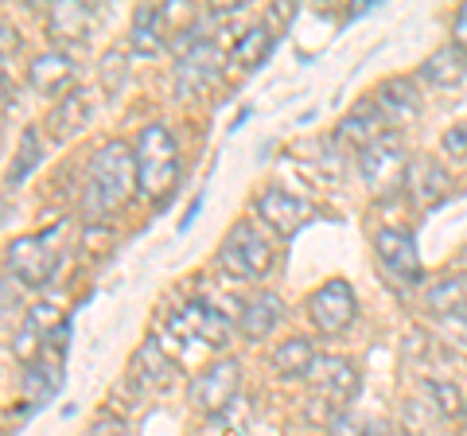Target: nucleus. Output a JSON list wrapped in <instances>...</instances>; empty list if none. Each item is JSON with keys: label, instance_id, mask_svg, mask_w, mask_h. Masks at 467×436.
Masks as SVG:
<instances>
[{"label": "nucleus", "instance_id": "6ab92c4d", "mask_svg": "<svg viewBox=\"0 0 467 436\" xmlns=\"http://www.w3.org/2000/svg\"><path fill=\"white\" fill-rule=\"evenodd\" d=\"M47 24H51V36L63 39V43H78L86 39L94 24V8L90 5H75V0H58V5L47 8Z\"/></svg>", "mask_w": 467, "mask_h": 436}, {"label": "nucleus", "instance_id": "aec40b11", "mask_svg": "<svg viewBox=\"0 0 467 436\" xmlns=\"http://www.w3.org/2000/svg\"><path fill=\"white\" fill-rule=\"evenodd\" d=\"M168 36V12L164 5H140L133 16V51L137 55H160Z\"/></svg>", "mask_w": 467, "mask_h": 436}, {"label": "nucleus", "instance_id": "a211bd4d", "mask_svg": "<svg viewBox=\"0 0 467 436\" xmlns=\"http://www.w3.org/2000/svg\"><path fill=\"white\" fill-rule=\"evenodd\" d=\"M420 78L441 86V90H451V86H460L467 78V55L456 43H444V47H436L429 59L420 63Z\"/></svg>", "mask_w": 467, "mask_h": 436}, {"label": "nucleus", "instance_id": "5701e85b", "mask_svg": "<svg viewBox=\"0 0 467 436\" xmlns=\"http://www.w3.org/2000/svg\"><path fill=\"white\" fill-rule=\"evenodd\" d=\"M312 362H316V347L304 336H292L281 347H273V370L285 378H304L312 370Z\"/></svg>", "mask_w": 467, "mask_h": 436}, {"label": "nucleus", "instance_id": "6e6552de", "mask_svg": "<svg viewBox=\"0 0 467 436\" xmlns=\"http://www.w3.org/2000/svg\"><path fill=\"white\" fill-rule=\"evenodd\" d=\"M374 254L382 261V269L389 273L398 288H417L425 281V265H420V254H417V242L409 230H378L374 234Z\"/></svg>", "mask_w": 467, "mask_h": 436}, {"label": "nucleus", "instance_id": "9d476101", "mask_svg": "<svg viewBox=\"0 0 467 436\" xmlns=\"http://www.w3.org/2000/svg\"><path fill=\"white\" fill-rule=\"evenodd\" d=\"M171 331L180 339H192V343H202V347H226L230 339V316L218 312L211 300H192L183 312L171 316Z\"/></svg>", "mask_w": 467, "mask_h": 436}, {"label": "nucleus", "instance_id": "72a5a7b5", "mask_svg": "<svg viewBox=\"0 0 467 436\" xmlns=\"http://www.w3.org/2000/svg\"><path fill=\"white\" fill-rule=\"evenodd\" d=\"M463 420H467V401H463Z\"/></svg>", "mask_w": 467, "mask_h": 436}, {"label": "nucleus", "instance_id": "f257e3e1", "mask_svg": "<svg viewBox=\"0 0 467 436\" xmlns=\"http://www.w3.org/2000/svg\"><path fill=\"white\" fill-rule=\"evenodd\" d=\"M137 192V152L125 140L101 144L86 171V192H82V211L86 218H109L121 211Z\"/></svg>", "mask_w": 467, "mask_h": 436}, {"label": "nucleus", "instance_id": "1a4fd4ad", "mask_svg": "<svg viewBox=\"0 0 467 436\" xmlns=\"http://www.w3.org/2000/svg\"><path fill=\"white\" fill-rule=\"evenodd\" d=\"M8 269H12V277H16L20 285L43 288L55 277L58 254H55V245L43 234H24V238H16L8 245Z\"/></svg>", "mask_w": 467, "mask_h": 436}, {"label": "nucleus", "instance_id": "0eeeda50", "mask_svg": "<svg viewBox=\"0 0 467 436\" xmlns=\"http://www.w3.org/2000/svg\"><path fill=\"white\" fill-rule=\"evenodd\" d=\"M304 378L312 382L319 405H331V410H347L362 389V378L355 370V362L343 358V355H316L312 370Z\"/></svg>", "mask_w": 467, "mask_h": 436}, {"label": "nucleus", "instance_id": "4468645a", "mask_svg": "<svg viewBox=\"0 0 467 436\" xmlns=\"http://www.w3.org/2000/svg\"><path fill=\"white\" fill-rule=\"evenodd\" d=\"M386 133H389V125L382 118V109L374 106V98H367V101H358V106L339 121V133H335V137H339V144H347V149L367 152L370 144L382 140Z\"/></svg>", "mask_w": 467, "mask_h": 436}, {"label": "nucleus", "instance_id": "39448f33", "mask_svg": "<svg viewBox=\"0 0 467 436\" xmlns=\"http://www.w3.org/2000/svg\"><path fill=\"white\" fill-rule=\"evenodd\" d=\"M242 394V367L238 358H214L207 370H199L187 386V398L199 413L207 417H223Z\"/></svg>", "mask_w": 467, "mask_h": 436}, {"label": "nucleus", "instance_id": "4be33fe9", "mask_svg": "<svg viewBox=\"0 0 467 436\" xmlns=\"http://www.w3.org/2000/svg\"><path fill=\"white\" fill-rule=\"evenodd\" d=\"M86 121H90V101H86L82 90H75V94H67V98L55 106L47 129H51V137H55V140H70Z\"/></svg>", "mask_w": 467, "mask_h": 436}, {"label": "nucleus", "instance_id": "a878e982", "mask_svg": "<svg viewBox=\"0 0 467 436\" xmlns=\"http://www.w3.org/2000/svg\"><path fill=\"white\" fill-rule=\"evenodd\" d=\"M43 160V144H39V129L32 125V129H24V137H20V152H16V160H12V168H8V187H16V183H24L27 176L36 171V164Z\"/></svg>", "mask_w": 467, "mask_h": 436}, {"label": "nucleus", "instance_id": "c85d7f7f", "mask_svg": "<svg viewBox=\"0 0 467 436\" xmlns=\"http://www.w3.org/2000/svg\"><path fill=\"white\" fill-rule=\"evenodd\" d=\"M444 336H448L451 347H463L467 351V304L456 308L451 316H444Z\"/></svg>", "mask_w": 467, "mask_h": 436}, {"label": "nucleus", "instance_id": "2eb2a0df", "mask_svg": "<svg viewBox=\"0 0 467 436\" xmlns=\"http://www.w3.org/2000/svg\"><path fill=\"white\" fill-rule=\"evenodd\" d=\"M374 106L382 109V118L389 129H405V125H413L420 118V94H417V86L413 78H389L378 86V94H374Z\"/></svg>", "mask_w": 467, "mask_h": 436}, {"label": "nucleus", "instance_id": "7c9ffc66", "mask_svg": "<svg viewBox=\"0 0 467 436\" xmlns=\"http://www.w3.org/2000/svg\"><path fill=\"white\" fill-rule=\"evenodd\" d=\"M101 67H106V70H101V82H106V90L117 94V90H121V78H125V59L113 51V55H106V63H101Z\"/></svg>", "mask_w": 467, "mask_h": 436}, {"label": "nucleus", "instance_id": "423d86ee", "mask_svg": "<svg viewBox=\"0 0 467 436\" xmlns=\"http://www.w3.org/2000/svg\"><path fill=\"white\" fill-rule=\"evenodd\" d=\"M358 316V296L343 277H331L308 296V319L319 336H343Z\"/></svg>", "mask_w": 467, "mask_h": 436}, {"label": "nucleus", "instance_id": "dca6fc26", "mask_svg": "<svg viewBox=\"0 0 467 436\" xmlns=\"http://www.w3.org/2000/svg\"><path fill=\"white\" fill-rule=\"evenodd\" d=\"M285 319V304L276 293H257L242 304V312H238V331L250 343H261V339H269L273 336V327Z\"/></svg>", "mask_w": 467, "mask_h": 436}, {"label": "nucleus", "instance_id": "412c9836", "mask_svg": "<svg viewBox=\"0 0 467 436\" xmlns=\"http://www.w3.org/2000/svg\"><path fill=\"white\" fill-rule=\"evenodd\" d=\"M269 51H273V27L269 24H254V27H245V32L238 36V43H234L230 63L238 70H257L261 63L269 59Z\"/></svg>", "mask_w": 467, "mask_h": 436}, {"label": "nucleus", "instance_id": "bb28decb", "mask_svg": "<svg viewBox=\"0 0 467 436\" xmlns=\"http://www.w3.org/2000/svg\"><path fill=\"white\" fill-rule=\"evenodd\" d=\"M137 367H140V374L149 378L152 386H164L168 378L175 374V362L164 355V347H160L156 339H149V343L140 347V355H137Z\"/></svg>", "mask_w": 467, "mask_h": 436}, {"label": "nucleus", "instance_id": "ddd939ff", "mask_svg": "<svg viewBox=\"0 0 467 436\" xmlns=\"http://www.w3.org/2000/svg\"><path fill=\"white\" fill-rule=\"evenodd\" d=\"M218 70H223V55H218V47L211 39H195L192 47L180 55V67H175V90H180L183 98L202 94L218 78Z\"/></svg>", "mask_w": 467, "mask_h": 436}, {"label": "nucleus", "instance_id": "f03ea898", "mask_svg": "<svg viewBox=\"0 0 467 436\" xmlns=\"http://www.w3.org/2000/svg\"><path fill=\"white\" fill-rule=\"evenodd\" d=\"M133 152H137V187H140V195L160 202L175 187V180H180V144H175L171 129L149 125L140 133Z\"/></svg>", "mask_w": 467, "mask_h": 436}, {"label": "nucleus", "instance_id": "2f4dec72", "mask_svg": "<svg viewBox=\"0 0 467 436\" xmlns=\"http://www.w3.org/2000/svg\"><path fill=\"white\" fill-rule=\"evenodd\" d=\"M451 43L467 55V5H460V12H456V24H451Z\"/></svg>", "mask_w": 467, "mask_h": 436}, {"label": "nucleus", "instance_id": "20e7f679", "mask_svg": "<svg viewBox=\"0 0 467 436\" xmlns=\"http://www.w3.org/2000/svg\"><path fill=\"white\" fill-rule=\"evenodd\" d=\"M218 261L242 281H261L273 269V245L269 238L257 230V223H238L223 238V250H218Z\"/></svg>", "mask_w": 467, "mask_h": 436}, {"label": "nucleus", "instance_id": "f3484780", "mask_svg": "<svg viewBox=\"0 0 467 436\" xmlns=\"http://www.w3.org/2000/svg\"><path fill=\"white\" fill-rule=\"evenodd\" d=\"M70 78H75V59H70L67 51H43L32 59V67H27V86L43 98L67 90Z\"/></svg>", "mask_w": 467, "mask_h": 436}, {"label": "nucleus", "instance_id": "473e14b6", "mask_svg": "<svg viewBox=\"0 0 467 436\" xmlns=\"http://www.w3.org/2000/svg\"><path fill=\"white\" fill-rule=\"evenodd\" d=\"M20 47V36L12 32V24L0 16V55H8V51H16Z\"/></svg>", "mask_w": 467, "mask_h": 436}, {"label": "nucleus", "instance_id": "f704fd0d", "mask_svg": "<svg viewBox=\"0 0 467 436\" xmlns=\"http://www.w3.org/2000/svg\"><path fill=\"white\" fill-rule=\"evenodd\" d=\"M463 265H467V250H463Z\"/></svg>", "mask_w": 467, "mask_h": 436}, {"label": "nucleus", "instance_id": "cd10ccee", "mask_svg": "<svg viewBox=\"0 0 467 436\" xmlns=\"http://www.w3.org/2000/svg\"><path fill=\"white\" fill-rule=\"evenodd\" d=\"M425 394L432 398V405H436V410H441L448 420L463 417V394H460L456 382H448V378H429V382H425Z\"/></svg>", "mask_w": 467, "mask_h": 436}, {"label": "nucleus", "instance_id": "393cba45", "mask_svg": "<svg viewBox=\"0 0 467 436\" xmlns=\"http://www.w3.org/2000/svg\"><path fill=\"white\" fill-rule=\"evenodd\" d=\"M401 420H405V432L409 436H441L444 432V413L432 405V398H413V401H405V410H401Z\"/></svg>", "mask_w": 467, "mask_h": 436}, {"label": "nucleus", "instance_id": "f8f14e48", "mask_svg": "<svg viewBox=\"0 0 467 436\" xmlns=\"http://www.w3.org/2000/svg\"><path fill=\"white\" fill-rule=\"evenodd\" d=\"M405 192H409V199H413L417 211H436L451 199V176H448V168L441 164V160L417 156V160H409Z\"/></svg>", "mask_w": 467, "mask_h": 436}, {"label": "nucleus", "instance_id": "b1692460", "mask_svg": "<svg viewBox=\"0 0 467 436\" xmlns=\"http://www.w3.org/2000/svg\"><path fill=\"white\" fill-rule=\"evenodd\" d=\"M425 304H429V312H436L441 319L451 316L456 308H463L467 304V273H451V277H441L436 285H429Z\"/></svg>", "mask_w": 467, "mask_h": 436}, {"label": "nucleus", "instance_id": "c756f323", "mask_svg": "<svg viewBox=\"0 0 467 436\" xmlns=\"http://www.w3.org/2000/svg\"><path fill=\"white\" fill-rule=\"evenodd\" d=\"M441 149H444L451 160H467V125L448 129V133L441 137Z\"/></svg>", "mask_w": 467, "mask_h": 436}, {"label": "nucleus", "instance_id": "7ed1b4c3", "mask_svg": "<svg viewBox=\"0 0 467 436\" xmlns=\"http://www.w3.org/2000/svg\"><path fill=\"white\" fill-rule=\"evenodd\" d=\"M358 171L367 180L370 195L386 199L405 192V176H409V156L398 133H386L382 140H374L367 152H358Z\"/></svg>", "mask_w": 467, "mask_h": 436}, {"label": "nucleus", "instance_id": "9b49d317", "mask_svg": "<svg viewBox=\"0 0 467 436\" xmlns=\"http://www.w3.org/2000/svg\"><path fill=\"white\" fill-rule=\"evenodd\" d=\"M254 211H257V218L273 230L276 238H292L312 218V202L304 195L281 192V187H265V192L254 199Z\"/></svg>", "mask_w": 467, "mask_h": 436}]
</instances>
